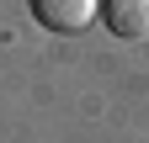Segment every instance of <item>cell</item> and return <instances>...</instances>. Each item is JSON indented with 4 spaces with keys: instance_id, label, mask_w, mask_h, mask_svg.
Listing matches in <instances>:
<instances>
[{
    "instance_id": "1",
    "label": "cell",
    "mask_w": 149,
    "mask_h": 143,
    "mask_svg": "<svg viewBox=\"0 0 149 143\" xmlns=\"http://www.w3.org/2000/svg\"><path fill=\"white\" fill-rule=\"evenodd\" d=\"M32 16L48 32H85L101 16V0H32Z\"/></svg>"
},
{
    "instance_id": "2",
    "label": "cell",
    "mask_w": 149,
    "mask_h": 143,
    "mask_svg": "<svg viewBox=\"0 0 149 143\" xmlns=\"http://www.w3.org/2000/svg\"><path fill=\"white\" fill-rule=\"evenodd\" d=\"M101 21L117 37L139 43V37H149V0H101Z\"/></svg>"
}]
</instances>
